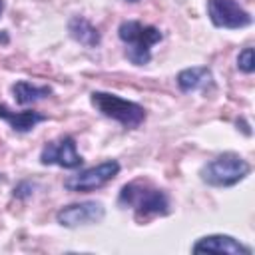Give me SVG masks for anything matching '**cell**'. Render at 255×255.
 <instances>
[{
  "instance_id": "1",
  "label": "cell",
  "mask_w": 255,
  "mask_h": 255,
  "mask_svg": "<svg viewBox=\"0 0 255 255\" xmlns=\"http://www.w3.org/2000/svg\"><path fill=\"white\" fill-rule=\"evenodd\" d=\"M118 201L124 207H131L135 211L137 219L149 217V215H165L169 211L167 195L143 179H135L131 183H126L120 191Z\"/></svg>"
},
{
  "instance_id": "2",
  "label": "cell",
  "mask_w": 255,
  "mask_h": 255,
  "mask_svg": "<svg viewBox=\"0 0 255 255\" xmlns=\"http://www.w3.org/2000/svg\"><path fill=\"white\" fill-rule=\"evenodd\" d=\"M118 34H120V40L128 46L126 48V56L135 66L147 64L149 56H151V46L161 40V32L157 28L141 24V22H135V20L122 22Z\"/></svg>"
},
{
  "instance_id": "3",
  "label": "cell",
  "mask_w": 255,
  "mask_h": 255,
  "mask_svg": "<svg viewBox=\"0 0 255 255\" xmlns=\"http://www.w3.org/2000/svg\"><path fill=\"white\" fill-rule=\"evenodd\" d=\"M251 165L237 153H223L201 169V179L213 187H229L239 183L245 175H249Z\"/></svg>"
},
{
  "instance_id": "4",
  "label": "cell",
  "mask_w": 255,
  "mask_h": 255,
  "mask_svg": "<svg viewBox=\"0 0 255 255\" xmlns=\"http://www.w3.org/2000/svg\"><path fill=\"white\" fill-rule=\"evenodd\" d=\"M92 104L102 116L112 118V120L124 124L126 128H137L145 120V110L139 104L124 100L116 94L94 92L92 94Z\"/></svg>"
},
{
  "instance_id": "5",
  "label": "cell",
  "mask_w": 255,
  "mask_h": 255,
  "mask_svg": "<svg viewBox=\"0 0 255 255\" xmlns=\"http://www.w3.org/2000/svg\"><path fill=\"white\" fill-rule=\"evenodd\" d=\"M120 171V163L116 159L104 161L100 165H94L90 169H84L76 175H70L64 181V187L70 191H92L98 189L102 185H106L108 181H112Z\"/></svg>"
},
{
  "instance_id": "6",
  "label": "cell",
  "mask_w": 255,
  "mask_h": 255,
  "mask_svg": "<svg viewBox=\"0 0 255 255\" xmlns=\"http://www.w3.org/2000/svg\"><path fill=\"white\" fill-rule=\"evenodd\" d=\"M207 14L217 28H243L251 24L249 12L237 0H207Z\"/></svg>"
},
{
  "instance_id": "7",
  "label": "cell",
  "mask_w": 255,
  "mask_h": 255,
  "mask_svg": "<svg viewBox=\"0 0 255 255\" xmlns=\"http://www.w3.org/2000/svg\"><path fill=\"white\" fill-rule=\"evenodd\" d=\"M40 161L44 165H60L66 169H74L82 165V155L76 151V141L70 135H64L60 139H54L44 145L40 153Z\"/></svg>"
},
{
  "instance_id": "8",
  "label": "cell",
  "mask_w": 255,
  "mask_h": 255,
  "mask_svg": "<svg viewBox=\"0 0 255 255\" xmlns=\"http://www.w3.org/2000/svg\"><path fill=\"white\" fill-rule=\"evenodd\" d=\"M104 205L100 201H84V203H72L62 207L56 213V219L64 227H78V225H90L104 219Z\"/></svg>"
},
{
  "instance_id": "9",
  "label": "cell",
  "mask_w": 255,
  "mask_h": 255,
  "mask_svg": "<svg viewBox=\"0 0 255 255\" xmlns=\"http://www.w3.org/2000/svg\"><path fill=\"white\" fill-rule=\"evenodd\" d=\"M193 253H229V255H251V249L241 245L229 235H207L193 245Z\"/></svg>"
},
{
  "instance_id": "10",
  "label": "cell",
  "mask_w": 255,
  "mask_h": 255,
  "mask_svg": "<svg viewBox=\"0 0 255 255\" xmlns=\"http://www.w3.org/2000/svg\"><path fill=\"white\" fill-rule=\"evenodd\" d=\"M0 118L6 120L12 126V129H16V131H30L36 124H40V122L46 120L38 112H12L4 104H0Z\"/></svg>"
},
{
  "instance_id": "11",
  "label": "cell",
  "mask_w": 255,
  "mask_h": 255,
  "mask_svg": "<svg viewBox=\"0 0 255 255\" xmlns=\"http://www.w3.org/2000/svg\"><path fill=\"white\" fill-rule=\"evenodd\" d=\"M12 94L16 98L18 104L26 106V104H32V102H38V100H44L52 94V90L48 86H34L30 82H16L12 86Z\"/></svg>"
},
{
  "instance_id": "12",
  "label": "cell",
  "mask_w": 255,
  "mask_h": 255,
  "mask_svg": "<svg viewBox=\"0 0 255 255\" xmlns=\"http://www.w3.org/2000/svg\"><path fill=\"white\" fill-rule=\"evenodd\" d=\"M209 82H211V72L207 68H187L177 76V84L183 92H193L197 88L207 86Z\"/></svg>"
},
{
  "instance_id": "13",
  "label": "cell",
  "mask_w": 255,
  "mask_h": 255,
  "mask_svg": "<svg viewBox=\"0 0 255 255\" xmlns=\"http://www.w3.org/2000/svg\"><path fill=\"white\" fill-rule=\"evenodd\" d=\"M70 34L84 46H98L100 44V32L84 18L76 16L70 20Z\"/></svg>"
},
{
  "instance_id": "14",
  "label": "cell",
  "mask_w": 255,
  "mask_h": 255,
  "mask_svg": "<svg viewBox=\"0 0 255 255\" xmlns=\"http://www.w3.org/2000/svg\"><path fill=\"white\" fill-rule=\"evenodd\" d=\"M237 66L241 72L251 74L253 72V48H245L239 56H237Z\"/></svg>"
},
{
  "instance_id": "15",
  "label": "cell",
  "mask_w": 255,
  "mask_h": 255,
  "mask_svg": "<svg viewBox=\"0 0 255 255\" xmlns=\"http://www.w3.org/2000/svg\"><path fill=\"white\" fill-rule=\"evenodd\" d=\"M2 10H4V0H0V14H2Z\"/></svg>"
},
{
  "instance_id": "16",
  "label": "cell",
  "mask_w": 255,
  "mask_h": 255,
  "mask_svg": "<svg viewBox=\"0 0 255 255\" xmlns=\"http://www.w3.org/2000/svg\"><path fill=\"white\" fill-rule=\"evenodd\" d=\"M129 2H137V0H129Z\"/></svg>"
}]
</instances>
